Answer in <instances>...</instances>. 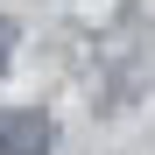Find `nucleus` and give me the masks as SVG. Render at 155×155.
<instances>
[{"label": "nucleus", "mask_w": 155, "mask_h": 155, "mask_svg": "<svg viewBox=\"0 0 155 155\" xmlns=\"http://www.w3.org/2000/svg\"><path fill=\"white\" fill-rule=\"evenodd\" d=\"M49 141H57L49 113H35V106H7L0 113V155H49Z\"/></svg>", "instance_id": "nucleus-1"}, {"label": "nucleus", "mask_w": 155, "mask_h": 155, "mask_svg": "<svg viewBox=\"0 0 155 155\" xmlns=\"http://www.w3.org/2000/svg\"><path fill=\"white\" fill-rule=\"evenodd\" d=\"M14 42H21V28H14V21H0V71L14 64Z\"/></svg>", "instance_id": "nucleus-2"}]
</instances>
